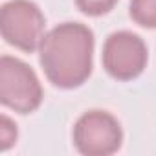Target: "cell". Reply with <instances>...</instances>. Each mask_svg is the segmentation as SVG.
Masks as SVG:
<instances>
[{
  "label": "cell",
  "instance_id": "2",
  "mask_svg": "<svg viewBox=\"0 0 156 156\" xmlns=\"http://www.w3.org/2000/svg\"><path fill=\"white\" fill-rule=\"evenodd\" d=\"M42 98L44 92L33 68L17 57L2 55L0 59V101L2 105L19 114H30L41 107Z\"/></svg>",
  "mask_w": 156,
  "mask_h": 156
},
{
  "label": "cell",
  "instance_id": "3",
  "mask_svg": "<svg viewBox=\"0 0 156 156\" xmlns=\"http://www.w3.org/2000/svg\"><path fill=\"white\" fill-rule=\"evenodd\" d=\"M44 26V15L31 0H9L0 9V31L4 41L22 51L31 53L41 46Z\"/></svg>",
  "mask_w": 156,
  "mask_h": 156
},
{
  "label": "cell",
  "instance_id": "1",
  "mask_svg": "<svg viewBox=\"0 0 156 156\" xmlns=\"http://www.w3.org/2000/svg\"><path fill=\"white\" fill-rule=\"evenodd\" d=\"M41 66L48 81L59 88L81 87L92 73L94 33L79 22H64L50 30L39 46Z\"/></svg>",
  "mask_w": 156,
  "mask_h": 156
},
{
  "label": "cell",
  "instance_id": "5",
  "mask_svg": "<svg viewBox=\"0 0 156 156\" xmlns=\"http://www.w3.org/2000/svg\"><path fill=\"white\" fill-rule=\"evenodd\" d=\"M103 68L118 81H132L147 66V46L132 31H114L103 44Z\"/></svg>",
  "mask_w": 156,
  "mask_h": 156
},
{
  "label": "cell",
  "instance_id": "6",
  "mask_svg": "<svg viewBox=\"0 0 156 156\" xmlns=\"http://www.w3.org/2000/svg\"><path fill=\"white\" fill-rule=\"evenodd\" d=\"M129 13L136 24L156 30V0H130Z\"/></svg>",
  "mask_w": 156,
  "mask_h": 156
},
{
  "label": "cell",
  "instance_id": "7",
  "mask_svg": "<svg viewBox=\"0 0 156 156\" xmlns=\"http://www.w3.org/2000/svg\"><path fill=\"white\" fill-rule=\"evenodd\" d=\"M75 4L88 17H101L118 4V0H75Z\"/></svg>",
  "mask_w": 156,
  "mask_h": 156
},
{
  "label": "cell",
  "instance_id": "4",
  "mask_svg": "<svg viewBox=\"0 0 156 156\" xmlns=\"http://www.w3.org/2000/svg\"><path fill=\"white\" fill-rule=\"evenodd\" d=\"M121 141V125L110 112L88 110L73 125V145L85 156H110Z\"/></svg>",
  "mask_w": 156,
  "mask_h": 156
},
{
  "label": "cell",
  "instance_id": "8",
  "mask_svg": "<svg viewBox=\"0 0 156 156\" xmlns=\"http://www.w3.org/2000/svg\"><path fill=\"white\" fill-rule=\"evenodd\" d=\"M0 138H2V151H6L17 140V127L6 116H2V132H0Z\"/></svg>",
  "mask_w": 156,
  "mask_h": 156
}]
</instances>
